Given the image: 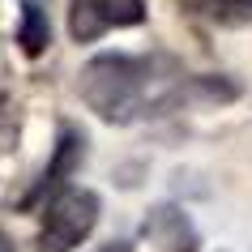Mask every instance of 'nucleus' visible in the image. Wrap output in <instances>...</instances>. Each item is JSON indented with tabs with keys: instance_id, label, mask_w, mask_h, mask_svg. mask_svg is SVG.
I'll list each match as a JSON object with an SVG mask.
<instances>
[{
	"instance_id": "nucleus-1",
	"label": "nucleus",
	"mask_w": 252,
	"mask_h": 252,
	"mask_svg": "<svg viewBox=\"0 0 252 252\" xmlns=\"http://www.w3.org/2000/svg\"><path fill=\"white\" fill-rule=\"evenodd\" d=\"M77 94L107 124H137V120L167 116L171 107L188 103L192 77H184V68L162 52H103L86 60V68L77 73Z\"/></svg>"
},
{
	"instance_id": "nucleus-2",
	"label": "nucleus",
	"mask_w": 252,
	"mask_h": 252,
	"mask_svg": "<svg viewBox=\"0 0 252 252\" xmlns=\"http://www.w3.org/2000/svg\"><path fill=\"white\" fill-rule=\"evenodd\" d=\"M98 192L90 188H60L52 201H43V226H39V244L43 252H68L98 226Z\"/></svg>"
},
{
	"instance_id": "nucleus-3",
	"label": "nucleus",
	"mask_w": 252,
	"mask_h": 252,
	"mask_svg": "<svg viewBox=\"0 0 252 252\" xmlns=\"http://www.w3.org/2000/svg\"><path fill=\"white\" fill-rule=\"evenodd\" d=\"M141 22H146V0H73L68 4L73 43H94L107 30H128Z\"/></svg>"
},
{
	"instance_id": "nucleus-4",
	"label": "nucleus",
	"mask_w": 252,
	"mask_h": 252,
	"mask_svg": "<svg viewBox=\"0 0 252 252\" xmlns=\"http://www.w3.org/2000/svg\"><path fill=\"white\" fill-rule=\"evenodd\" d=\"M81 158H86V133H81L77 124H64L60 137H56V146H52V158H47L43 175L34 180V188H30L26 197L17 201V210H34V205H43L47 197H56V192L77 175Z\"/></svg>"
},
{
	"instance_id": "nucleus-5",
	"label": "nucleus",
	"mask_w": 252,
	"mask_h": 252,
	"mask_svg": "<svg viewBox=\"0 0 252 252\" xmlns=\"http://www.w3.org/2000/svg\"><path fill=\"white\" fill-rule=\"evenodd\" d=\"M141 235L158 252H201V231L180 205H154L141 222Z\"/></svg>"
},
{
	"instance_id": "nucleus-6",
	"label": "nucleus",
	"mask_w": 252,
	"mask_h": 252,
	"mask_svg": "<svg viewBox=\"0 0 252 252\" xmlns=\"http://www.w3.org/2000/svg\"><path fill=\"white\" fill-rule=\"evenodd\" d=\"M17 47H22V56H30V60H39V56L52 47V22H47V9H43L39 0H22Z\"/></svg>"
},
{
	"instance_id": "nucleus-7",
	"label": "nucleus",
	"mask_w": 252,
	"mask_h": 252,
	"mask_svg": "<svg viewBox=\"0 0 252 252\" xmlns=\"http://www.w3.org/2000/svg\"><path fill=\"white\" fill-rule=\"evenodd\" d=\"M175 4H184L188 13H197V17H210L218 26H244V22H252V0H175Z\"/></svg>"
},
{
	"instance_id": "nucleus-8",
	"label": "nucleus",
	"mask_w": 252,
	"mask_h": 252,
	"mask_svg": "<svg viewBox=\"0 0 252 252\" xmlns=\"http://www.w3.org/2000/svg\"><path fill=\"white\" fill-rule=\"evenodd\" d=\"M98 252H133V244H128V239H111V244H103Z\"/></svg>"
},
{
	"instance_id": "nucleus-9",
	"label": "nucleus",
	"mask_w": 252,
	"mask_h": 252,
	"mask_svg": "<svg viewBox=\"0 0 252 252\" xmlns=\"http://www.w3.org/2000/svg\"><path fill=\"white\" fill-rule=\"evenodd\" d=\"M0 252H17V248H13V239L4 235V231H0Z\"/></svg>"
}]
</instances>
